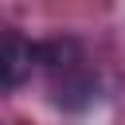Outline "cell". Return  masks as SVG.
I'll list each match as a JSON object with an SVG mask.
<instances>
[{
    "label": "cell",
    "mask_w": 125,
    "mask_h": 125,
    "mask_svg": "<svg viewBox=\"0 0 125 125\" xmlns=\"http://www.w3.org/2000/svg\"><path fill=\"white\" fill-rule=\"evenodd\" d=\"M35 70V43H27L20 31H0V90H16Z\"/></svg>",
    "instance_id": "cell-1"
}]
</instances>
